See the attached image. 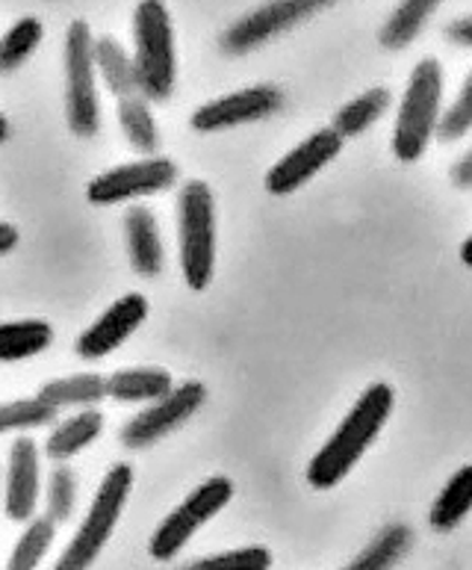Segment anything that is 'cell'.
Returning <instances> with one entry per match:
<instances>
[{"mask_svg": "<svg viewBox=\"0 0 472 570\" xmlns=\"http://www.w3.org/2000/svg\"><path fill=\"white\" fill-rule=\"evenodd\" d=\"M393 405H396V393L390 384H370L361 400L354 402L346 420L340 423L337 432L331 434L328 443L313 455V461L307 464V482L319 491L340 485L352 473L354 464L363 459V452L370 450V443L378 438Z\"/></svg>", "mask_w": 472, "mask_h": 570, "instance_id": "obj_1", "label": "cell"}, {"mask_svg": "<svg viewBox=\"0 0 472 570\" xmlns=\"http://www.w3.org/2000/svg\"><path fill=\"white\" fill-rule=\"evenodd\" d=\"M134 69L139 95L148 104L169 101L175 92L177 57L171 16L163 0H142L134 12Z\"/></svg>", "mask_w": 472, "mask_h": 570, "instance_id": "obj_2", "label": "cell"}, {"mask_svg": "<svg viewBox=\"0 0 472 570\" xmlns=\"http://www.w3.org/2000/svg\"><path fill=\"white\" fill-rule=\"evenodd\" d=\"M180 269L189 289H207L216 269V202L204 180H189L177 196Z\"/></svg>", "mask_w": 472, "mask_h": 570, "instance_id": "obj_3", "label": "cell"}, {"mask_svg": "<svg viewBox=\"0 0 472 570\" xmlns=\"http://www.w3.org/2000/svg\"><path fill=\"white\" fill-rule=\"evenodd\" d=\"M134 488V470L130 464H112L110 473L104 476L98 494H95L89 514L77 529V535L68 541V547L59 556V562L51 570H89L98 556L110 541L112 529H116L125 502Z\"/></svg>", "mask_w": 472, "mask_h": 570, "instance_id": "obj_4", "label": "cell"}, {"mask_svg": "<svg viewBox=\"0 0 472 570\" xmlns=\"http://www.w3.org/2000/svg\"><path fill=\"white\" fill-rule=\"evenodd\" d=\"M440 98H443V69L437 60L429 57L413 69L393 128V154L402 163L420 160L431 137L437 134Z\"/></svg>", "mask_w": 472, "mask_h": 570, "instance_id": "obj_5", "label": "cell"}, {"mask_svg": "<svg viewBox=\"0 0 472 570\" xmlns=\"http://www.w3.org/2000/svg\"><path fill=\"white\" fill-rule=\"evenodd\" d=\"M92 30L86 21H71L66 30V119L80 139L101 130V101L95 86Z\"/></svg>", "mask_w": 472, "mask_h": 570, "instance_id": "obj_6", "label": "cell"}, {"mask_svg": "<svg viewBox=\"0 0 472 570\" xmlns=\"http://www.w3.org/2000/svg\"><path fill=\"white\" fill-rule=\"evenodd\" d=\"M234 497V482L228 476H213L204 485H198L193 494L186 497L169 518L163 520L151 538V556L157 562H169L186 547V541L198 532V529L219 514Z\"/></svg>", "mask_w": 472, "mask_h": 570, "instance_id": "obj_7", "label": "cell"}, {"mask_svg": "<svg viewBox=\"0 0 472 570\" xmlns=\"http://www.w3.org/2000/svg\"><path fill=\"white\" fill-rule=\"evenodd\" d=\"M331 3H337V0H269V3H263L239 21H234L222 33V51L230 53V57L254 51V48H260L275 36L287 33L289 27L302 24L304 18H311L313 12H319L322 7H331Z\"/></svg>", "mask_w": 472, "mask_h": 570, "instance_id": "obj_8", "label": "cell"}, {"mask_svg": "<svg viewBox=\"0 0 472 570\" xmlns=\"http://www.w3.org/2000/svg\"><path fill=\"white\" fill-rule=\"evenodd\" d=\"M207 400V387L201 382H184L171 387L163 400L151 402L148 409L139 411L125 429H121V443L127 450H142L151 446L177 426H184L195 411Z\"/></svg>", "mask_w": 472, "mask_h": 570, "instance_id": "obj_9", "label": "cell"}, {"mask_svg": "<svg viewBox=\"0 0 472 570\" xmlns=\"http://www.w3.org/2000/svg\"><path fill=\"white\" fill-rule=\"evenodd\" d=\"M177 166L166 157H148V160L127 163L116 169L104 171L86 187V198L92 205H118V202H130V198H145L163 189H171L177 184Z\"/></svg>", "mask_w": 472, "mask_h": 570, "instance_id": "obj_10", "label": "cell"}, {"mask_svg": "<svg viewBox=\"0 0 472 570\" xmlns=\"http://www.w3.org/2000/svg\"><path fill=\"white\" fill-rule=\"evenodd\" d=\"M281 104H284V95H281L278 86H252V89H243V92L207 101L193 112L189 125L198 134H213V130L236 128V125H252V121L275 116L281 110Z\"/></svg>", "mask_w": 472, "mask_h": 570, "instance_id": "obj_11", "label": "cell"}, {"mask_svg": "<svg viewBox=\"0 0 472 570\" xmlns=\"http://www.w3.org/2000/svg\"><path fill=\"white\" fill-rule=\"evenodd\" d=\"M343 148V137L334 128H322L316 134L298 142L287 157H281L266 175V189L272 196H289L298 187H304L307 180L328 166Z\"/></svg>", "mask_w": 472, "mask_h": 570, "instance_id": "obj_12", "label": "cell"}, {"mask_svg": "<svg viewBox=\"0 0 472 570\" xmlns=\"http://www.w3.org/2000/svg\"><path fill=\"white\" fill-rule=\"evenodd\" d=\"M148 320V298L142 293H127L112 302L80 337H77V355L83 361H98L116 352L139 325Z\"/></svg>", "mask_w": 472, "mask_h": 570, "instance_id": "obj_13", "label": "cell"}, {"mask_svg": "<svg viewBox=\"0 0 472 570\" xmlns=\"http://www.w3.org/2000/svg\"><path fill=\"white\" fill-rule=\"evenodd\" d=\"M39 446L30 438H18L9 450V473H7V518L16 523H30L39 505Z\"/></svg>", "mask_w": 472, "mask_h": 570, "instance_id": "obj_14", "label": "cell"}, {"mask_svg": "<svg viewBox=\"0 0 472 570\" xmlns=\"http://www.w3.org/2000/svg\"><path fill=\"white\" fill-rule=\"evenodd\" d=\"M127 230V252H130V266L136 275L142 278H157L166 266V255H163V239L157 216L148 207H130L125 216Z\"/></svg>", "mask_w": 472, "mask_h": 570, "instance_id": "obj_15", "label": "cell"}, {"mask_svg": "<svg viewBox=\"0 0 472 570\" xmlns=\"http://www.w3.org/2000/svg\"><path fill=\"white\" fill-rule=\"evenodd\" d=\"M104 432V414L95 409H83L71 414L68 420L57 423L53 432L45 441V455L51 461H68L75 459L77 452H83L89 443H95Z\"/></svg>", "mask_w": 472, "mask_h": 570, "instance_id": "obj_16", "label": "cell"}, {"mask_svg": "<svg viewBox=\"0 0 472 570\" xmlns=\"http://www.w3.org/2000/svg\"><path fill=\"white\" fill-rule=\"evenodd\" d=\"M171 375L157 366L118 370L107 379V396L116 402H157L171 391Z\"/></svg>", "mask_w": 472, "mask_h": 570, "instance_id": "obj_17", "label": "cell"}, {"mask_svg": "<svg viewBox=\"0 0 472 570\" xmlns=\"http://www.w3.org/2000/svg\"><path fill=\"white\" fill-rule=\"evenodd\" d=\"M39 400L48 402L53 411L92 409V405H98L101 400H107V379H101L98 373L57 379V382L42 384Z\"/></svg>", "mask_w": 472, "mask_h": 570, "instance_id": "obj_18", "label": "cell"}, {"mask_svg": "<svg viewBox=\"0 0 472 570\" xmlns=\"http://www.w3.org/2000/svg\"><path fill=\"white\" fill-rule=\"evenodd\" d=\"M53 343V325L45 320L0 323V364H16L24 357L42 355Z\"/></svg>", "mask_w": 472, "mask_h": 570, "instance_id": "obj_19", "label": "cell"}, {"mask_svg": "<svg viewBox=\"0 0 472 570\" xmlns=\"http://www.w3.org/2000/svg\"><path fill=\"white\" fill-rule=\"evenodd\" d=\"M95 69L101 71L104 83L116 95L118 101L121 98H130V95H139V83H136V69L134 57L121 48V42H116L112 36H104L92 45Z\"/></svg>", "mask_w": 472, "mask_h": 570, "instance_id": "obj_20", "label": "cell"}, {"mask_svg": "<svg viewBox=\"0 0 472 570\" xmlns=\"http://www.w3.org/2000/svg\"><path fill=\"white\" fill-rule=\"evenodd\" d=\"M411 527H405V523H390L343 570H390L396 562H402V556L411 550Z\"/></svg>", "mask_w": 472, "mask_h": 570, "instance_id": "obj_21", "label": "cell"}, {"mask_svg": "<svg viewBox=\"0 0 472 570\" xmlns=\"http://www.w3.org/2000/svg\"><path fill=\"white\" fill-rule=\"evenodd\" d=\"M472 509V464L461 468L455 476L449 479L446 488L440 491V497L431 505L429 523L437 532H452L461 520L470 514Z\"/></svg>", "mask_w": 472, "mask_h": 570, "instance_id": "obj_22", "label": "cell"}, {"mask_svg": "<svg viewBox=\"0 0 472 570\" xmlns=\"http://www.w3.org/2000/svg\"><path fill=\"white\" fill-rule=\"evenodd\" d=\"M440 7V0H402L393 16L387 18V24L381 27L378 42L387 48V51H402L407 45L420 36V30L425 27L434 9Z\"/></svg>", "mask_w": 472, "mask_h": 570, "instance_id": "obj_23", "label": "cell"}, {"mask_svg": "<svg viewBox=\"0 0 472 570\" xmlns=\"http://www.w3.org/2000/svg\"><path fill=\"white\" fill-rule=\"evenodd\" d=\"M118 125H121L127 142L134 145L136 151L148 154V157L157 154V148H160V130H157L151 107H148L142 95H130V98L118 101Z\"/></svg>", "mask_w": 472, "mask_h": 570, "instance_id": "obj_24", "label": "cell"}, {"mask_svg": "<svg viewBox=\"0 0 472 570\" xmlns=\"http://www.w3.org/2000/svg\"><path fill=\"white\" fill-rule=\"evenodd\" d=\"M390 107V92L384 86L378 89H366L363 95H357L354 101H348L343 110L337 112V119H334V130H337L343 139L361 137L366 130L375 125V121L387 112Z\"/></svg>", "mask_w": 472, "mask_h": 570, "instance_id": "obj_25", "label": "cell"}, {"mask_svg": "<svg viewBox=\"0 0 472 570\" xmlns=\"http://www.w3.org/2000/svg\"><path fill=\"white\" fill-rule=\"evenodd\" d=\"M45 36V27L39 18H21L9 27L7 36H0V75L16 71L24 66V60L39 48Z\"/></svg>", "mask_w": 472, "mask_h": 570, "instance_id": "obj_26", "label": "cell"}, {"mask_svg": "<svg viewBox=\"0 0 472 570\" xmlns=\"http://www.w3.org/2000/svg\"><path fill=\"white\" fill-rule=\"evenodd\" d=\"M57 527L48 518H33L27 523L24 535L18 538L16 550L9 556L7 570H39L45 553L51 550Z\"/></svg>", "mask_w": 472, "mask_h": 570, "instance_id": "obj_27", "label": "cell"}, {"mask_svg": "<svg viewBox=\"0 0 472 570\" xmlns=\"http://www.w3.org/2000/svg\"><path fill=\"white\" fill-rule=\"evenodd\" d=\"M59 411H53L48 402L39 396H27V400L0 402V434L7 432H27V429H42L57 420Z\"/></svg>", "mask_w": 472, "mask_h": 570, "instance_id": "obj_28", "label": "cell"}, {"mask_svg": "<svg viewBox=\"0 0 472 570\" xmlns=\"http://www.w3.org/2000/svg\"><path fill=\"white\" fill-rule=\"evenodd\" d=\"M272 553L266 547H243V550H228V553L207 556L198 562L184 564L180 570H269Z\"/></svg>", "mask_w": 472, "mask_h": 570, "instance_id": "obj_29", "label": "cell"}, {"mask_svg": "<svg viewBox=\"0 0 472 570\" xmlns=\"http://www.w3.org/2000/svg\"><path fill=\"white\" fill-rule=\"evenodd\" d=\"M77 505V476L71 473V468H57L48 479V514L45 518L51 520L53 527L57 523H66L71 520Z\"/></svg>", "mask_w": 472, "mask_h": 570, "instance_id": "obj_30", "label": "cell"}, {"mask_svg": "<svg viewBox=\"0 0 472 570\" xmlns=\"http://www.w3.org/2000/svg\"><path fill=\"white\" fill-rule=\"evenodd\" d=\"M472 130V75L466 77L464 89L458 95V101L449 107L446 112H440L437 137L443 142H455V139L466 137Z\"/></svg>", "mask_w": 472, "mask_h": 570, "instance_id": "obj_31", "label": "cell"}, {"mask_svg": "<svg viewBox=\"0 0 472 570\" xmlns=\"http://www.w3.org/2000/svg\"><path fill=\"white\" fill-rule=\"evenodd\" d=\"M446 36H449V39H452V42L466 45V48H472V16L458 18L455 24H449L446 27Z\"/></svg>", "mask_w": 472, "mask_h": 570, "instance_id": "obj_32", "label": "cell"}, {"mask_svg": "<svg viewBox=\"0 0 472 570\" xmlns=\"http://www.w3.org/2000/svg\"><path fill=\"white\" fill-rule=\"evenodd\" d=\"M452 180H455L461 189H472V151H466L464 157L455 163V169H452Z\"/></svg>", "mask_w": 472, "mask_h": 570, "instance_id": "obj_33", "label": "cell"}, {"mask_svg": "<svg viewBox=\"0 0 472 570\" xmlns=\"http://www.w3.org/2000/svg\"><path fill=\"white\" fill-rule=\"evenodd\" d=\"M18 246V230L9 222H0V257L9 255Z\"/></svg>", "mask_w": 472, "mask_h": 570, "instance_id": "obj_34", "label": "cell"}, {"mask_svg": "<svg viewBox=\"0 0 472 570\" xmlns=\"http://www.w3.org/2000/svg\"><path fill=\"white\" fill-rule=\"evenodd\" d=\"M461 261H464L466 266H472V237L466 239L464 246H461Z\"/></svg>", "mask_w": 472, "mask_h": 570, "instance_id": "obj_35", "label": "cell"}, {"mask_svg": "<svg viewBox=\"0 0 472 570\" xmlns=\"http://www.w3.org/2000/svg\"><path fill=\"white\" fill-rule=\"evenodd\" d=\"M9 139V121L0 116V142H7Z\"/></svg>", "mask_w": 472, "mask_h": 570, "instance_id": "obj_36", "label": "cell"}]
</instances>
